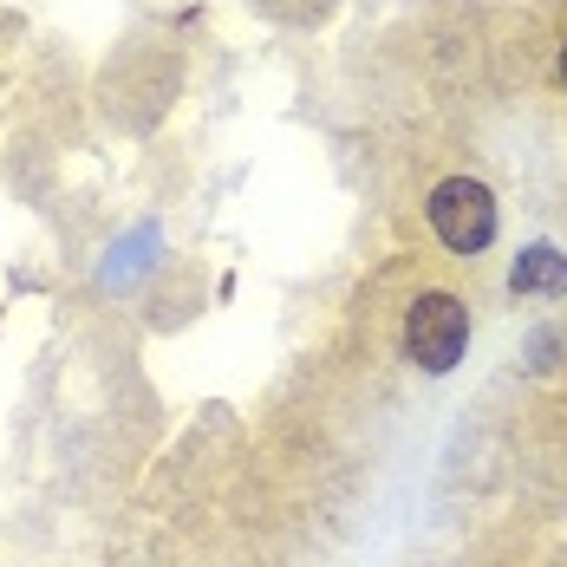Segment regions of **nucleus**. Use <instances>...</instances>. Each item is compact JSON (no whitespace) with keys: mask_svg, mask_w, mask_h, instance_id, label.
<instances>
[{"mask_svg":"<svg viewBox=\"0 0 567 567\" xmlns=\"http://www.w3.org/2000/svg\"><path fill=\"white\" fill-rule=\"evenodd\" d=\"M515 293H535V287H567V261L555 248H528L522 261H515Z\"/></svg>","mask_w":567,"mask_h":567,"instance_id":"3","label":"nucleus"},{"mask_svg":"<svg viewBox=\"0 0 567 567\" xmlns=\"http://www.w3.org/2000/svg\"><path fill=\"white\" fill-rule=\"evenodd\" d=\"M431 228L451 255H483L496 241V196L476 176H451L431 189Z\"/></svg>","mask_w":567,"mask_h":567,"instance_id":"1","label":"nucleus"},{"mask_svg":"<svg viewBox=\"0 0 567 567\" xmlns=\"http://www.w3.org/2000/svg\"><path fill=\"white\" fill-rule=\"evenodd\" d=\"M470 346V313L456 293H417V307L404 313V352L424 372H451Z\"/></svg>","mask_w":567,"mask_h":567,"instance_id":"2","label":"nucleus"},{"mask_svg":"<svg viewBox=\"0 0 567 567\" xmlns=\"http://www.w3.org/2000/svg\"><path fill=\"white\" fill-rule=\"evenodd\" d=\"M561 79H567V47H561Z\"/></svg>","mask_w":567,"mask_h":567,"instance_id":"4","label":"nucleus"}]
</instances>
